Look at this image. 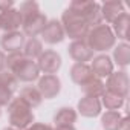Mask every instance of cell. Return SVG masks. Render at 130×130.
I'll list each match as a JSON object with an SVG mask.
<instances>
[{"label": "cell", "instance_id": "25", "mask_svg": "<svg viewBox=\"0 0 130 130\" xmlns=\"http://www.w3.org/2000/svg\"><path fill=\"white\" fill-rule=\"evenodd\" d=\"M113 60L119 68H125L130 63V46L122 41L113 49Z\"/></svg>", "mask_w": 130, "mask_h": 130}, {"label": "cell", "instance_id": "24", "mask_svg": "<svg viewBox=\"0 0 130 130\" xmlns=\"http://www.w3.org/2000/svg\"><path fill=\"white\" fill-rule=\"evenodd\" d=\"M80 89H81V92H83L86 96H96V98H100V96L104 93L106 86H104V83H103L101 78L93 77V78L89 80L86 84L80 86Z\"/></svg>", "mask_w": 130, "mask_h": 130}, {"label": "cell", "instance_id": "28", "mask_svg": "<svg viewBox=\"0 0 130 130\" xmlns=\"http://www.w3.org/2000/svg\"><path fill=\"white\" fill-rule=\"evenodd\" d=\"M26 130H54L52 125L49 124H44V122H35V124H31Z\"/></svg>", "mask_w": 130, "mask_h": 130}, {"label": "cell", "instance_id": "8", "mask_svg": "<svg viewBox=\"0 0 130 130\" xmlns=\"http://www.w3.org/2000/svg\"><path fill=\"white\" fill-rule=\"evenodd\" d=\"M106 90L119 95L121 98H127L128 95V75L125 71H118V72H112L107 77L106 81Z\"/></svg>", "mask_w": 130, "mask_h": 130}, {"label": "cell", "instance_id": "3", "mask_svg": "<svg viewBox=\"0 0 130 130\" xmlns=\"http://www.w3.org/2000/svg\"><path fill=\"white\" fill-rule=\"evenodd\" d=\"M8 119L11 127L17 130H26L34 122V112L23 100L17 96L8 104Z\"/></svg>", "mask_w": 130, "mask_h": 130}, {"label": "cell", "instance_id": "1", "mask_svg": "<svg viewBox=\"0 0 130 130\" xmlns=\"http://www.w3.org/2000/svg\"><path fill=\"white\" fill-rule=\"evenodd\" d=\"M6 68L22 83H32V81L40 78V69L37 66V61L26 58L22 51L8 54Z\"/></svg>", "mask_w": 130, "mask_h": 130}, {"label": "cell", "instance_id": "29", "mask_svg": "<svg viewBox=\"0 0 130 130\" xmlns=\"http://www.w3.org/2000/svg\"><path fill=\"white\" fill-rule=\"evenodd\" d=\"M11 8H14L12 0H0V14L8 11V9H11Z\"/></svg>", "mask_w": 130, "mask_h": 130}, {"label": "cell", "instance_id": "17", "mask_svg": "<svg viewBox=\"0 0 130 130\" xmlns=\"http://www.w3.org/2000/svg\"><path fill=\"white\" fill-rule=\"evenodd\" d=\"M78 112L86 118H95L101 115V101L96 96H83L78 101Z\"/></svg>", "mask_w": 130, "mask_h": 130}, {"label": "cell", "instance_id": "10", "mask_svg": "<svg viewBox=\"0 0 130 130\" xmlns=\"http://www.w3.org/2000/svg\"><path fill=\"white\" fill-rule=\"evenodd\" d=\"M37 89H38V92L41 93V96L44 100H52L60 93L61 81L57 75H43V77L38 78Z\"/></svg>", "mask_w": 130, "mask_h": 130}, {"label": "cell", "instance_id": "33", "mask_svg": "<svg viewBox=\"0 0 130 130\" xmlns=\"http://www.w3.org/2000/svg\"><path fill=\"white\" fill-rule=\"evenodd\" d=\"M0 116H2V107H0Z\"/></svg>", "mask_w": 130, "mask_h": 130}, {"label": "cell", "instance_id": "9", "mask_svg": "<svg viewBox=\"0 0 130 130\" xmlns=\"http://www.w3.org/2000/svg\"><path fill=\"white\" fill-rule=\"evenodd\" d=\"M46 23H47V19H46V15H44L41 11H38V12H35V14H31V15L25 17V19H23V23H22L25 37L28 35V37L31 38V37L40 35V34L43 32Z\"/></svg>", "mask_w": 130, "mask_h": 130}, {"label": "cell", "instance_id": "2", "mask_svg": "<svg viewBox=\"0 0 130 130\" xmlns=\"http://www.w3.org/2000/svg\"><path fill=\"white\" fill-rule=\"evenodd\" d=\"M84 41L93 52H107L115 46L116 37L109 25L100 23L89 29V32L84 37Z\"/></svg>", "mask_w": 130, "mask_h": 130}, {"label": "cell", "instance_id": "14", "mask_svg": "<svg viewBox=\"0 0 130 130\" xmlns=\"http://www.w3.org/2000/svg\"><path fill=\"white\" fill-rule=\"evenodd\" d=\"M68 52H69V57L75 63H87L93 58V51L87 46V43L84 40L72 41L68 47Z\"/></svg>", "mask_w": 130, "mask_h": 130}, {"label": "cell", "instance_id": "19", "mask_svg": "<svg viewBox=\"0 0 130 130\" xmlns=\"http://www.w3.org/2000/svg\"><path fill=\"white\" fill-rule=\"evenodd\" d=\"M122 12H125L124 5L121 2H116V0L106 2L101 6V17L103 20H106V23H113Z\"/></svg>", "mask_w": 130, "mask_h": 130}, {"label": "cell", "instance_id": "16", "mask_svg": "<svg viewBox=\"0 0 130 130\" xmlns=\"http://www.w3.org/2000/svg\"><path fill=\"white\" fill-rule=\"evenodd\" d=\"M128 124L127 116H122L118 110H107L101 115V127L104 130H122Z\"/></svg>", "mask_w": 130, "mask_h": 130}, {"label": "cell", "instance_id": "4", "mask_svg": "<svg viewBox=\"0 0 130 130\" xmlns=\"http://www.w3.org/2000/svg\"><path fill=\"white\" fill-rule=\"evenodd\" d=\"M60 22H61L64 35H68L69 38H72V41H75V40H84L86 34L90 29L89 23L80 14H77L75 11H72L71 8L64 9Z\"/></svg>", "mask_w": 130, "mask_h": 130}, {"label": "cell", "instance_id": "18", "mask_svg": "<svg viewBox=\"0 0 130 130\" xmlns=\"http://www.w3.org/2000/svg\"><path fill=\"white\" fill-rule=\"evenodd\" d=\"M71 78H72V81L75 83V84H78V86H83V84H86L89 80H92L95 75H93V72H92V69H90V66L87 63H75L74 66L71 68Z\"/></svg>", "mask_w": 130, "mask_h": 130}, {"label": "cell", "instance_id": "15", "mask_svg": "<svg viewBox=\"0 0 130 130\" xmlns=\"http://www.w3.org/2000/svg\"><path fill=\"white\" fill-rule=\"evenodd\" d=\"M23 23V17L19 12V9L11 8L5 12L0 14V29H3L5 32H15Z\"/></svg>", "mask_w": 130, "mask_h": 130}, {"label": "cell", "instance_id": "31", "mask_svg": "<svg viewBox=\"0 0 130 130\" xmlns=\"http://www.w3.org/2000/svg\"><path fill=\"white\" fill-rule=\"evenodd\" d=\"M54 130H77L74 125H61V127H55Z\"/></svg>", "mask_w": 130, "mask_h": 130}, {"label": "cell", "instance_id": "30", "mask_svg": "<svg viewBox=\"0 0 130 130\" xmlns=\"http://www.w3.org/2000/svg\"><path fill=\"white\" fill-rule=\"evenodd\" d=\"M5 68H6V55H5V52L2 49H0V72H3Z\"/></svg>", "mask_w": 130, "mask_h": 130}, {"label": "cell", "instance_id": "26", "mask_svg": "<svg viewBox=\"0 0 130 130\" xmlns=\"http://www.w3.org/2000/svg\"><path fill=\"white\" fill-rule=\"evenodd\" d=\"M101 100V106H104L107 110H118V109H121L122 106H124V103H125V100L124 98H121L119 95H116V93H112V92H109V90H104V93L100 96Z\"/></svg>", "mask_w": 130, "mask_h": 130}, {"label": "cell", "instance_id": "22", "mask_svg": "<svg viewBox=\"0 0 130 130\" xmlns=\"http://www.w3.org/2000/svg\"><path fill=\"white\" fill-rule=\"evenodd\" d=\"M112 25H113L112 31H113L115 37H118V38H121V40L125 41V40L128 38V25H130L128 12H122Z\"/></svg>", "mask_w": 130, "mask_h": 130}, {"label": "cell", "instance_id": "11", "mask_svg": "<svg viewBox=\"0 0 130 130\" xmlns=\"http://www.w3.org/2000/svg\"><path fill=\"white\" fill-rule=\"evenodd\" d=\"M26 41V37L23 32L15 31V32H5L0 37V47L3 52L12 54V52H20L23 49V44Z\"/></svg>", "mask_w": 130, "mask_h": 130}, {"label": "cell", "instance_id": "21", "mask_svg": "<svg viewBox=\"0 0 130 130\" xmlns=\"http://www.w3.org/2000/svg\"><path fill=\"white\" fill-rule=\"evenodd\" d=\"M77 112L72 107H61L57 110V113L54 115V122L55 127H61V125H74L77 121Z\"/></svg>", "mask_w": 130, "mask_h": 130}, {"label": "cell", "instance_id": "20", "mask_svg": "<svg viewBox=\"0 0 130 130\" xmlns=\"http://www.w3.org/2000/svg\"><path fill=\"white\" fill-rule=\"evenodd\" d=\"M19 98L23 100L31 109L38 107L41 104V101H43V96H41V93L38 92V89L35 86H25V87H22L20 93H19Z\"/></svg>", "mask_w": 130, "mask_h": 130}, {"label": "cell", "instance_id": "12", "mask_svg": "<svg viewBox=\"0 0 130 130\" xmlns=\"http://www.w3.org/2000/svg\"><path fill=\"white\" fill-rule=\"evenodd\" d=\"M90 69L96 78H107L113 72V61L107 54H100L90 60Z\"/></svg>", "mask_w": 130, "mask_h": 130}, {"label": "cell", "instance_id": "6", "mask_svg": "<svg viewBox=\"0 0 130 130\" xmlns=\"http://www.w3.org/2000/svg\"><path fill=\"white\" fill-rule=\"evenodd\" d=\"M40 72H44V75H55L58 69L61 68V57L54 49H46L41 52V55L35 60Z\"/></svg>", "mask_w": 130, "mask_h": 130}, {"label": "cell", "instance_id": "7", "mask_svg": "<svg viewBox=\"0 0 130 130\" xmlns=\"http://www.w3.org/2000/svg\"><path fill=\"white\" fill-rule=\"evenodd\" d=\"M19 89V80L9 72H0V107L8 106L14 96V92Z\"/></svg>", "mask_w": 130, "mask_h": 130}, {"label": "cell", "instance_id": "23", "mask_svg": "<svg viewBox=\"0 0 130 130\" xmlns=\"http://www.w3.org/2000/svg\"><path fill=\"white\" fill-rule=\"evenodd\" d=\"M44 49H43V43H41V40H38L37 37H31V38H28L26 41H25V44H23V55L26 57V58H31V60H37L40 55H41V52H43Z\"/></svg>", "mask_w": 130, "mask_h": 130}, {"label": "cell", "instance_id": "32", "mask_svg": "<svg viewBox=\"0 0 130 130\" xmlns=\"http://www.w3.org/2000/svg\"><path fill=\"white\" fill-rule=\"evenodd\" d=\"M3 130H17V128H14V127H6V128H3Z\"/></svg>", "mask_w": 130, "mask_h": 130}, {"label": "cell", "instance_id": "27", "mask_svg": "<svg viewBox=\"0 0 130 130\" xmlns=\"http://www.w3.org/2000/svg\"><path fill=\"white\" fill-rule=\"evenodd\" d=\"M38 11H40L38 3H37V2H32V0L23 2V3L20 5V8H19V12L22 14L23 19L28 17V15H31V14H35V12H38Z\"/></svg>", "mask_w": 130, "mask_h": 130}, {"label": "cell", "instance_id": "5", "mask_svg": "<svg viewBox=\"0 0 130 130\" xmlns=\"http://www.w3.org/2000/svg\"><path fill=\"white\" fill-rule=\"evenodd\" d=\"M69 8L72 11H75L77 14H80L87 23L89 26H96L103 22L101 17V5L96 2H86V0H74L71 2Z\"/></svg>", "mask_w": 130, "mask_h": 130}, {"label": "cell", "instance_id": "13", "mask_svg": "<svg viewBox=\"0 0 130 130\" xmlns=\"http://www.w3.org/2000/svg\"><path fill=\"white\" fill-rule=\"evenodd\" d=\"M64 31H63V26H61V22L60 20H47L43 32H41V38L44 43L47 44H57V43H61L64 40Z\"/></svg>", "mask_w": 130, "mask_h": 130}]
</instances>
